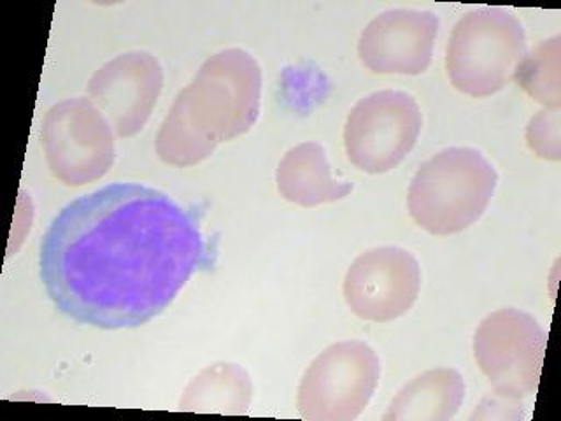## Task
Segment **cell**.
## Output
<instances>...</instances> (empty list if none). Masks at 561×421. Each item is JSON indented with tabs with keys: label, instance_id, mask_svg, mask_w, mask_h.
Wrapping results in <instances>:
<instances>
[{
	"label": "cell",
	"instance_id": "6da1fadb",
	"mask_svg": "<svg viewBox=\"0 0 561 421\" xmlns=\"http://www.w3.org/2000/svg\"><path fill=\"white\" fill-rule=\"evenodd\" d=\"M206 257L190 210L160 190L113 183L55 216L39 268L58 311L99 329H136L171 306Z\"/></svg>",
	"mask_w": 561,
	"mask_h": 421
},
{
	"label": "cell",
	"instance_id": "7a4b0ae2",
	"mask_svg": "<svg viewBox=\"0 0 561 421\" xmlns=\"http://www.w3.org/2000/svg\"><path fill=\"white\" fill-rule=\"evenodd\" d=\"M260 99L259 61L244 49L216 53L175 96L158 130V157L175 167L204 162L221 143L251 130L259 120Z\"/></svg>",
	"mask_w": 561,
	"mask_h": 421
},
{
	"label": "cell",
	"instance_id": "3957f363",
	"mask_svg": "<svg viewBox=\"0 0 561 421\" xmlns=\"http://www.w3.org/2000/svg\"><path fill=\"white\" fill-rule=\"evenodd\" d=\"M499 174L473 148H447L421 163L409 186V213L426 232L451 236L476 224L495 193Z\"/></svg>",
	"mask_w": 561,
	"mask_h": 421
},
{
	"label": "cell",
	"instance_id": "277c9868",
	"mask_svg": "<svg viewBox=\"0 0 561 421\" xmlns=\"http://www.w3.org/2000/svg\"><path fill=\"white\" fill-rule=\"evenodd\" d=\"M525 57V29L511 11L473 9L453 29L447 76L458 92L481 99L507 87Z\"/></svg>",
	"mask_w": 561,
	"mask_h": 421
},
{
	"label": "cell",
	"instance_id": "5b68a950",
	"mask_svg": "<svg viewBox=\"0 0 561 421\" xmlns=\"http://www.w3.org/2000/svg\"><path fill=\"white\" fill-rule=\"evenodd\" d=\"M381 377V360L364 341L335 342L316 356L298 386V412L309 421H353Z\"/></svg>",
	"mask_w": 561,
	"mask_h": 421
},
{
	"label": "cell",
	"instance_id": "8992f818",
	"mask_svg": "<svg viewBox=\"0 0 561 421\" xmlns=\"http://www.w3.org/2000/svg\"><path fill=\"white\" fill-rule=\"evenodd\" d=\"M548 332L522 309H500L479 325L473 356L500 399L517 402L537 391Z\"/></svg>",
	"mask_w": 561,
	"mask_h": 421
},
{
	"label": "cell",
	"instance_id": "52a82bcc",
	"mask_svg": "<svg viewBox=\"0 0 561 421\" xmlns=\"http://www.w3.org/2000/svg\"><path fill=\"white\" fill-rule=\"evenodd\" d=\"M44 153L49 172L67 186L95 183L116 157L113 128L90 99H67L44 116Z\"/></svg>",
	"mask_w": 561,
	"mask_h": 421
},
{
	"label": "cell",
	"instance_id": "ba28073f",
	"mask_svg": "<svg viewBox=\"0 0 561 421\" xmlns=\"http://www.w3.org/2000/svg\"><path fill=\"white\" fill-rule=\"evenodd\" d=\"M423 127L414 96L399 90L370 93L351 110L344 146L353 166L368 174H386L416 146Z\"/></svg>",
	"mask_w": 561,
	"mask_h": 421
},
{
	"label": "cell",
	"instance_id": "9c48e42d",
	"mask_svg": "<svg viewBox=\"0 0 561 421\" xmlns=\"http://www.w3.org/2000/svg\"><path fill=\"white\" fill-rule=\"evenodd\" d=\"M421 288L420 262L399 246H381L359 254L344 277V298L358 318L393 321L414 306Z\"/></svg>",
	"mask_w": 561,
	"mask_h": 421
},
{
	"label": "cell",
	"instance_id": "30bf717a",
	"mask_svg": "<svg viewBox=\"0 0 561 421\" xmlns=\"http://www.w3.org/2000/svg\"><path fill=\"white\" fill-rule=\"evenodd\" d=\"M162 87L160 61L148 52H128L95 70L88 96L116 136L131 137L145 128Z\"/></svg>",
	"mask_w": 561,
	"mask_h": 421
},
{
	"label": "cell",
	"instance_id": "8fae6325",
	"mask_svg": "<svg viewBox=\"0 0 561 421\" xmlns=\"http://www.w3.org/2000/svg\"><path fill=\"white\" fill-rule=\"evenodd\" d=\"M437 32L438 16L430 11H385L359 35V60L376 75H423L434 57Z\"/></svg>",
	"mask_w": 561,
	"mask_h": 421
},
{
	"label": "cell",
	"instance_id": "7c38bea8",
	"mask_svg": "<svg viewBox=\"0 0 561 421\" xmlns=\"http://www.w3.org/2000/svg\"><path fill=\"white\" fill-rule=\"evenodd\" d=\"M280 197L300 207H316L342 201L353 192V184L333 178L323 146L302 143L289 149L276 172Z\"/></svg>",
	"mask_w": 561,
	"mask_h": 421
},
{
	"label": "cell",
	"instance_id": "4fadbf2b",
	"mask_svg": "<svg viewBox=\"0 0 561 421\" xmlns=\"http://www.w3.org/2000/svg\"><path fill=\"white\" fill-rule=\"evenodd\" d=\"M465 399V382L456 368H434L414 377L391 400L385 420L446 421Z\"/></svg>",
	"mask_w": 561,
	"mask_h": 421
},
{
	"label": "cell",
	"instance_id": "5bb4252c",
	"mask_svg": "<svg viewBox=\"0 0 561 421\" xmlns=\"http://www.w3.org/2000/svg\"><path fill=\"white\" fill-rule=\"evenodd\" d=\"M253 385L241 365L216 364L193 377L181 397L180 411L245 414Z\"/></svg>",
	"mask_w": 561,
	"mask_h": 421
},
{
	"label": "cell",
	"instance_id": "9a60e30c",
	"mask_svg": "<svg viewBox=\"0 0 561 421\" xmlns=\"http://www.w3.org/2000/svg\"><path fill=\"white\" fill-rule=\"evenodd\" d=\"M514 79L535 101L558 110L561 102L560 37L542 41L534 52L526 53Z\"/></svg>",
	"mask_w": 561,
	"mask_h": 421
},
{
	"label": "cell",
	"instance_id": "2e32d148",
	"mask_svg": "<svg viewBox=\"0 0 561 421\" xmlns=\"http://www.w3.org/2000/svg\"><path fill=\"white\" fill-rule=\"evenodd\" d=\"M526 143L537 157L560 160V113L558 110L540 111L526 128Z\"/></svg>",
	"mask_w": 561,
	"mask_h": 421
}]
</instances>
